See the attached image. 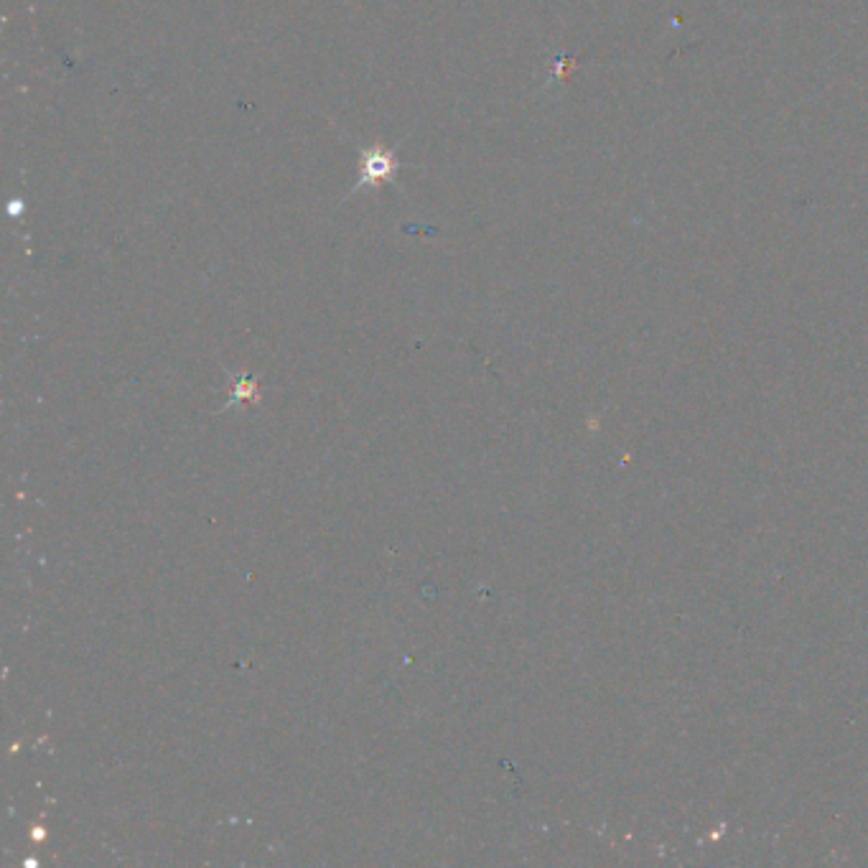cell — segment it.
Segmentation results:
<instances>
[{"instance_id":"cell-1","label":"cell","mask_w":868,"mask_h":868,"mask_svg":"<svg viewBox=\"0 0 868 868\" xmlns=\"http://www.w3.org/2000/svg\"><path fill=\"white\" fill-rule=\"evenodd\" d=\"M398 158L392 151H380V148H370L362 151V161H359V184L357 189H367L380 181H392L398 174Z\"/></svg>"}]
</instances>
